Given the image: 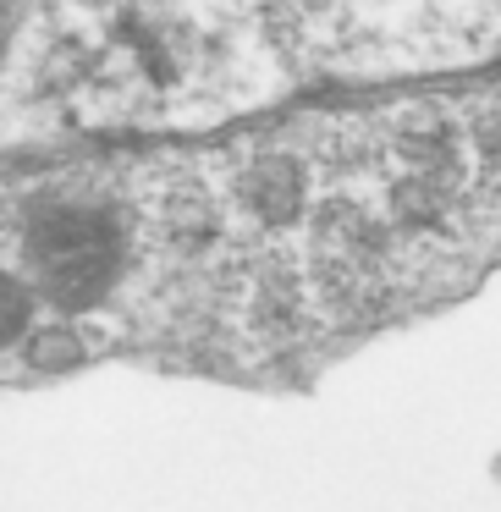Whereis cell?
<instances>
[{"instance_id":"1","label":"cell","mask_w":501,"mask_h":512,"mask_svg":"<svg viewBox=\"0 0 501 512\" xmlns=\"http://www.w3.org/2000/svg\"><path fill=\"white\" fill-rule=\"evenodd\" d=\"M474 67H501V0H6L17 138L210 127Z\"/></svg>"}]
</instances>
